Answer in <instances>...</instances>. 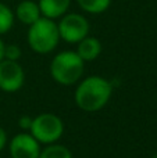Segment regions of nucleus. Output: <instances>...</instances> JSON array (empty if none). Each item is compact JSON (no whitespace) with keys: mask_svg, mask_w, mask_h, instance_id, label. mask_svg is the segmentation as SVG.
<instances>
[{"mask_svg":"<svg viewBox=\"0 0 157 158\" xmlns=\"http://www.w3.org/2000/svg\"><path fill=\"white\" fill-rule=\"evenodd\" d=\"M113 93V85L106 78L92 75L79 81L75 87L74 101L85 112H96L107 106Z\"/></svg>","mask_w":157,"mask_h":158,"instance_id":"f257e3e1","label":"nucleus"},{"mask_svg":"<svg viewBox=\"0 0 157 158\" xmlns=\"http://www.w3.org/2000/svg\"><path fill=\"white\" fill-rule=\"evenodd\" d=\"M50 75L61 86H72L81 81L85 71V61L77 52L64 50L53 57L50 63Z\"/></svg>","mask_w":157,"mask_h":158,"instance_id":"f03ea898","label":"nucleus"},{"mask_svg":"<svg viewBox=\"0 0 157 158\" xmlns=\"http://www.w3.org/2000/svg\"><path fill=\"white\" fill-rule=\"evenodd\" d=\"M27 40L31 50L38 54H49L54 52L61 40L57 22L54 19L40 17L38 21L29 25Z\"/></svg>","mask_w":157,"mask_h":158,"instance_id":"7ed1b4c3","label":"nucleus"},{"mask_svg":"<svg viewBox=\"0 0 157 158\" xmlns=\"http://www.w3.org/2000/svg\"><path fill=\"white\" fill-rule=\"evenodd\" d=\"M29 132L40 144L57 143L64 133V122L58 115L53 112H42L32 118Z\"/></svg>","mask_w":157,"mask_h":158,"instance_id":"20e7f679","label":"nucleus"},{"mask_svg":"<svg viewBox=\"0 0 157 158\" xmlns=\"http://www.w3.org/2000/svg\"><path fill=\"white\" fill-rule=\"evenodd\" d=\"M58 19L60 21L57 22V28L60 39L66 43L77 44L78 42H81L83 38L89 35L91 24H89L88 18L83 17L82 14L67 13Z\"/></svg>","mask_w":157,"mask_h":158,"instance_id":"39448f33","label":"nucleus"},{"mask_svg":"<svg viewBox=\"0 0 157 158\" xmlns=\"http://www.w3.org/2000/svg\"><path fill=\"white\" fill-rule=\"evenodd\" d=\"M25 83V71L18 61L3 58L0 61V90L6 93L18 92Z\"/></svg>","mask_w":157,"mask_h":158,"instance_id":"423d86ee","label":"nucleus"},{"mask_svg":"<svg viewBox=\"0 0 157 158\" xmlns=\"http://www.w3.org/2000/svg\"><path fill=\"white\" fill-rule=\"evenodd\" d=\"M40 150V143L29 132L17 133L8 143L11 158H39Z\"/></svg>","mask_w":157,"mask_h":158,"instance_id":"0eeeda50","label":"nucleus"},{"mask_svg":"<svg viewBox=\"0 0 157 158\" xmlns=\"http://www.w3.org/2000/svg\"><path fill=\"white\" fill-rule=\"evenodd\" d=\"M14 17L18 19L21 24L24 25H32L35 21H38L42 17L39 4L33 0H22L17 4L15 11H14Z\"/></svg>","mask_w":157,"mask_h":158,"instance_id":"6e6552de","label":"nucleus"},{"mask_svg":"<svg viewBox=\"0 0 157 158\" xmlns=\"http://www.w3.org/2000/svg\"><path fill=\"white\" fill-rule=\"evenodd\" d=\"M38 4L40 8L42 17L56 21L68 13L71 0H39Z\"/></svg>","mask_w":157,"mask_h":158,"instance_id":"1a4fd4ad","label":"nucleus"},{"mask_svg":"<svg viewBox=\"0 0 157 158\" xmlns=\"http://www.w3.org/2000/svg\"><path fill=\"white\" fill-rule=\"evenodd\" d=\"M78 47H77V53L85 63L89 61H95L100 54H102V43L95 36H86L83 38L81 42H78Z\"/></svg>","mask_w":157,"mask_h":158,"instance_id":"9d476101","label":"nucleus"},{"mask_svg":"<svg viewBox=\"0 0 157 158\" xmlns=\"http://www.w3.org/2000/svg\"><path fill=\"white\" fill-rule=\"evenodd\" d=\"M81 10L88 14H102L110 7L111 0H77Z\"/></svg>","mask_w":157,"mask_h":158,"instance_id":"9b49d317","label":"nucleus"},{"mask_svg":"<svg viewBox=\"0 0 157 158\" xmlns=\"http://www.w3.org/2000/svg\"><path fill=\"white\" fill-rule=\"evenodd\" d=\"M39 158H72V153L66 146L52 143V144H46V147L42 148Z\"/></svg>","mask_w":157,"mask_h":158,"instance_id":"f8f14e48","label":"nucleus"},{"mask_svg":"<svg viewBox=\"0 0 157 158\" xmlns=\"http://www.w3.org/2000/svg\"><path fill=\"white\" fill-rule=\"evenodd\" d=\"M14 21H15L14 11L7 4L0 2V35L10 32L11 28L14 27Z\"/></svg>","mask_w":157,"mask_h":158,"instance_id":"ddd939ff","label":"nucleus"},{"mask_svg":"<svg viewBox=\"0 0 157 158\" xmlns=\"http://www.w3.org/2000/svg\"><path fill=\"white\" fill-rule=\"evenodd\" d=\"M22 56L21 47L17 44H6L4 47V58L6 60H11V61H19Z\"/></svg>","mask_w":157,"mask_h":158,"instance_id":"4468645a","label":"nucleus"},{"mask_svg":"<svg viewBox=\"0 0 157 158\" xmlns=\"http://www.w3.org/2000/svg\"><path fill=\"white\" fill-rule=\"evenodd\" d=\"M31 125H32V117H29V115H22V117H19L18 126L22 129V132H28V131H29Z\"/></svg>","mask_w":157,"mask_h":158,"instance_id":"2eb2a0df","label":"nucleus"},{"mask_svg":"<svg viewBox=\"0 0 157 158\" xmlns=\"http://www.w3.org/2000/svg\"><path fill=\"white\" fill-rule=\"evenodd\" d=\"M6 144H7V133H6V131L0 126V153L4 150Z\"/></svg>","mask_w":157,"mask_h":158,"instance_id":"dca6fc26","label":"nucleus"},{"mask_svg":"<svg viewBox=\"0 0 157 158\" xmlns=\"http://www.w3.org/2000/svg\"><path fill=\"white\" fill-rule=\"evenodd\" d=\"M4 47H6V44H4V42L0 39V61L4 58Z\"/></svg>","mask_w":157,"mask_h":158,"instance_id":"f3484780","label":"nucleus"},{"mask_svg":"<svg viewBox=\"0 0 157 158\" xmlns=\"http://www.w3.org/2000/svg\"><path fill=\"white\" fill-rule=\"evenodd\" d=\"M153 158H157V154H155V156H153Z\"/></svg>","mask_w":157,"mask_h":158,"instance_id":"a211bd4d","label":"nucleus"}]
</instances>
